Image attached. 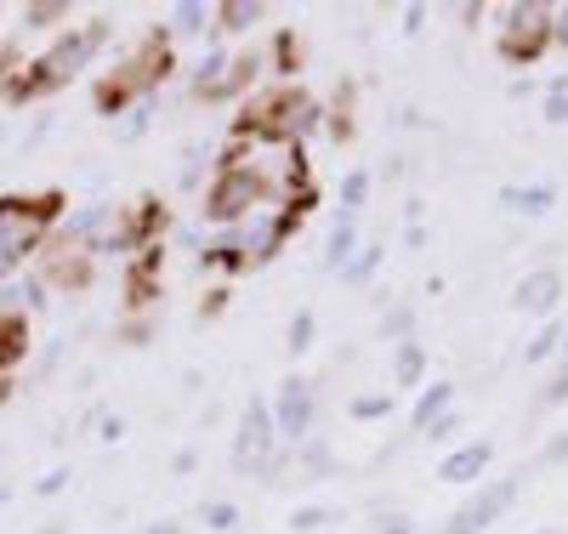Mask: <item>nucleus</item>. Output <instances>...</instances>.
Here are the masks:
<instances>
[{
  "instance_id": "44",
  "label": "nucleus",
  "mask_w": 568,
  "mask_h": 534,
  "mask_svg": "<svg viewBox=\"0 0 568 534\" xmlns=\"http://www.w3.org/2000/svg\"><path fill=\"white\" fill-rule=\"evenodd\" d=\"M98 439H103V444H120V439H125V421H120V415H103V432H98Z\"/></svg>"
},
{
  "instance_id": "36",
  "label": "nucleus",
  "mask_w": 568,
  "mask_h": 534,
  "mask_svg": "<svg viewBox=\"0 0 568 534\" xmlns=\"http://www.w3.org/2000/svg\"><path fill=\"white\" fill-rule=\"evenodd\" d=\"M369 534H420V523H415L409 512H382Z\"/></svg>"
},
{
  "instance_id": "41",
  "label": "nucleus",
  "mask_w": 568,
  "mask_h": 534,
  "mask_svg": "<svg viewBox=\"0 0 568 534\" xmlns=\"http://www.w3.org/2000/svg\"><path fill=\"white\" fill-rule=\"evenodd\" d=\"M171 472H176V477L200 472V450H176V455H171Z\"/></svg>"
},
{
  "instance_id": "26",
  "label": "nucleus",
  "mask_w": 568,
  "mask_h": 534,
  "mask_svg": "<svg viewBox=\"0 0 568 534\" xmlns=\"http://www.w3.org/2000/svg\"><path fill=\"white\" fill-rule=\"evenodd\" d=\"M267 18L262 0H216V34H256Z\"/></svg>"
},
{
  "instance_id": "35",
  "label": "nucleus",
  "mask_w": 568,
  "mask_h": 534,
  "mask_svg": "<svg viewBox=\"0 0 568 534\" xmlns=\"http://www.w3.org/2000/svg\"><path fill=\"white\" fill-rule=\"evenodd\" d=\"M149 125H154V103H136V109H125L114 120V137L120 142H136V137H149Z\"/></svg>"
},
{
  "instance_id": "12",
  "label": "nucleus",
  "mask_w": 568,
  "mask_h": 534,
  "mask_svg": "<svg viewBox=\"0 0 568 534\" xmlns=\"http://www.w3.org/2000/svg\"><path fill=\"white\" fill-rule=\"evenodd\" d=\"M495 205H500L506 216L540 222V216H551V211H557V182H546V177H529V182H500V188H495Z\"/></svg>"
},
{
  "instance_id": "48",
  "label": "nucleus",
  "mask_w": 568,
  "mask_h": 534,
  "mask_svg": "<svg viewBox=\"0 0 568 534\" xmlns=\"http://www.w3.org/2000/svg\"><path fill=\"white\" fill-rule=\"evenodd\" d=\"M398 131H420V109H398Z\"/></svg>"
},
{
  "instance_id": "47",
  "label": "nucleus",
  "mask_w": 568,
  "mask_h": 534,
  "mask_svg": "<svg viewBox=\"0 0 568 534\" xmlns=\"http://www.w3.org/2000/svg\"><path fill=\"white\" fill-rule=\"evenodd\" d=\"M136 534H182V523L176 517H160V523H142Z\"/></svg>"
},
{
  "instance_id": "27",
  "label": "nucleus",
  "mask_w": 568,
  "mask_h": 534,
  "mask_svg": "<svg viewBox=\"0 0 568 534\" xmlns=\"http://www.w3.org/2000/svg\"><path fill=\"white\" fill-rule=\"evenodd\" d=\"M18 18H23V29H29V34H45V29H69L74 7H69V0H29V7H23Z\"/></svg>"
},
{
  "instance_id": "31",
  "label": "nucleus",
  "mask_w": 568,
  "mask_h": 534,
  "mask_svg": "<svg viewBox=\"0 0 568 534\" xmlns=\"http://www.w3.org/2000/svg\"><path fill=\"white\" fill-rule=\"evenodd\" d=\"M205 171H216V165H211V149H205V142H187V149H182V171H176V188L194 193V188L205 182Z\"/></svg>"
},
{
  "instance_id": "6",
  "label": "nucleus",
  "mask_w": 568,
  "mask_h": 534,
  "mask_svg": "<svg viewBox=\"0 0 568 534\" xmlns=\"http://www.w3.org/2000/svg\"><path fill=\"white\" fill-rule=\"evenodd\" d=\"M495 52L506 69H535L551 58V7L546 0H511V7H500Z\"/></svg>"
},
{
  "instance_id": "4",
  "label": "nucleus",
  "mask_w": 568,
  "mask_h": 534,
  "mask_svg": "<svg viewBox=\"0 0 568 534\" xmlns=\"http://www.w3.org/2000/svg\"><path fill=\"white\" fill-rule=\"evenodd\" d=\"M58 193H0V279H12L45 245V233H58Z\"/></svg>"
},
{
  "instance_id": "25",
  "label": "nucleus",
  "mask_w": 568,
  "mask_h": 534,
  "mask_svg": "<svg viewBox=\"0 0 568 534\" xmlns=\"http://www.w3.org/2000/svg\"><path fill=\"white\" fill-rule=\"evenodd\" d=\"M382 262H387V239H375V233H369L364 245H358V256L342 268V284H347V290H369L375 273H382Z\"/></svg>"
},
{
  "instance_id": "39",
  "label": "nucleus",
  "mask_w": 568,
  "mask_h": 534,
  "mask_svg": "<svg viewBox=\"0 0 568 534\" xmlns=\"http://www.w3.org/2000/svg\"><path fill=\"white\" fill-rule=\"evenodd\" d=\"M551 52H568V0L551 7Z\"/></svg>"
},
{
  "instance_id": "30",
  "label": "nucleus",
  "mask_w": 568,
  "mask_h": 534,
  "mask_svg": "<svg viewBox=\"0 0 568 534\" xmlns=\"http://www.w3.org/2000/svg\"><path fill=\"white\" fill-rule=\"evenodd\" d=\"M540 120L546 125H568V74H551L540 85Z\"/></svg>"
},
{
  "instance_id": "7",
  "label": "nucleus",
  "mask_w": 568,
  "mask_h": 534,
  "mask_svg": "<svg viewBox=\"0 0 568 534\" xmlns=\"http://www.w3.org/2000/svg\"><path fill=\"white\" fill-rule=\"evenodd\" d=\"M524 490H529V472L484 477L478 490H466V495H460V506L444 517V528H438V534H489L495 523H506V517H511V506L524 501Z\"/></svg>"
},
{
  "instance_id": "49",
  "label": "nucleus",
  "mask_w": 568,
  "mask_h": 534,
  "mask_svg": "<svg viewBox=\"0 0 568 534\" xmlns=\"http://www.w3.org/2000/svg\"><path fill=\"white\" fill-rule=\"evenodd\" d=\"M529 534H568V528H557V523H540V528H529Z\"/></svg>"
},
{
  "instance_id": "40",
  "label": "nucleus",
  "mask_w": 568,
  "mask_h": 534,
  "mask_svg": "<svg viewBox=\"0 0 568 534\" xmlns=\"http://www.w3.org/2000/svg\"><path fill=\"white\" fill-rule=\"evenodd\" d=\"M222 313H227V284H216L211 302H200V319H222Z\"/></svg>"
},
{
  "instance_id": "19",
  "label": "nucleus",
  "mask_w": 568,
  "mask_h": 534,
  "mask_svg": "<svg viewBox=\"0 0 568 534\" xmlns=\"http://www.w3.org/2000/svg\"><path fill=\"white\" fill-rule=\"evenodd\" d=\"M562 342H568V319H546L535 324V335L524 342V370H546L562 359Z\"/></svg>"
},
{
  "instance_id": "34",
  "label": "nucleus",
  "mask_w": 568,
  "mask_h": 534,
  "mask_svg": "<svg viewBox=\"0 0 568 534\" xmlns=\"http://www.w3.org/2000/svg\"><path fill=\"white\" fill-rule=\"evenodd\" d=\"M568 404V342H562V359L551 364V381L540 386V410H562Z\"/></svg>"
},
{
  "instance_id": "15",
  "label": "nucleus",
  "mask_w": 568,
  "mask_h": 534,
  "mask_svg": "<svg viewBox=\"0 0 568 534\" xmlns=\"http://www.w3.org/2000/svg\"><path fill=\"white\" fill-rule=\"evenodd\" d=\"M364 222L358 216H329V233H324V251H318V268L324 273H336L342 279V268L358 256V245H364Z\"/></svg>"
},
{
  "instance_id": "43",
  "label": "nucleus",
  "mask_w": 568,
  "mask_h": 534,
  "mask_svg": "<svg viewBox=\"0 0 568 534\" xmlns=\"http://www.w3.org/2000/svg\"><path fill=\"white\" fill-rule=\"evenodd\" d=\"M426 239H433V233H426V222L404 228V251H426Z\"/></svg>"
},
{
  "instance_id": "38",
  "label": "nucleus",
  "mask_w": 568,
  "mask_h": 534,
  "mask_svg": "<svg viewBox=\"0 0 568 534\" xmlns=\"http://www.w3.org/2000/svg\"><path fill=\"white\" fill-rule=\"evenodd\" d=\"M63 490H69V466H52V472L34 483V495H40V501H52V495H63Z\"/></svg>"
},
{
  "instance_id": "13",
  "label": "nucleus",
  "mask_w": 568,
  "mask_h": 534,
  "mask_svg": "<svg viewBox=\"0 0 568 534\" xmlns=\"http://www.w3.org/2000/svg\"><path fill=\"white\" fill-rule=\"evenodd\" d=\"M426 381H433V347H426L420 335L387 347V393H420Z\"/></svg>"
},
{
  "instance_id": "22",
  "label": "nucleus",
  "mask_w": 568,
  "mask_h": 534,
  "mask_svg": "<svg viewBox=\"0 0 568 534\" xmlns=\"http://www.w3.org/2000/svg\"><path fill=\"white\" fill-rule=\"evenodd\" d=\"M291 466H296L307 483H324L329 472H336V444H329L324 432H313L307 444H296V450H291Z\"/></svg>"
},
{
  "instance_id": "21",
  "label": "nucleus",
  "mask_w": 568,
  "mask_h": 534,
  "mask_svg": "<svg viewBox=\"0 0 568 534\" xmlns=\"http://www.w3.org/2000/svg\"><path fill=\"white\" fill-rule=\"evenodd\" d=\"M171 23V34H187V40H205V34H216V0H176V7L165 12Z\"/></svg>"
},
{
  "instance_id": "20",
  "label": "nucleus",
  "mask_w": 568,
  "mask_h": 534,
  "mask_svg": "<svg viewBox=\"0 0 568 534\" xmlns=\"http://www.w3.org/2000/svg\"><path fill=\"white\" fill-rule=\"evenodd\" d=\"M369 193H375V171H369V165H347L342 182H336V216H358V222H364Z\"/></svg>"
},
{
  "instance_id": "23",
  "label": "nucleus",
  "mask_w": 568,
  "mask_h": 534,
  "mask_svg": "<svg viewBox=\"0 0 568 534\" xmlns=\"http://www.w3.org/2000/svg\"><path fill=\"white\" fill-rule=\"evenodd\" d=\"M393 415H398V393H387V386H369V393L347 399V421L358 426H387Z\"/></svg>"
},
{
  "instance_id": "37",
  "label": "nucleus",
  "mask_w": 568,
  "mask_h": 534,
  "mask_svg": "<svg viewBox=\"0 0 568 534\" xmlns=\"http://www.w3.org/2000/svg\"><path fill=\"white\" fill-rule=\"evenodd\" d=\"M540 466H568V426L551 432V439L540 444Z\"/></svg>"
},
{
  "instance_id": "18",
  "label": "nucleus",
  "mask_w": 568,
  "mask_h": 534,
  "mask_svg": "<svg viewBox=\"0 0 568 534\" xmlns=\"http://www.w3.org/2000/svg\"><path fill=\"white\" fill-rule=\"evenodd\" d=\"M375 335H382L387 347H398V342H415V335H420V308H415V302H404V296L382 302V319H375Z\"/></svg>"
},
{
  "instance_id": "45",
  "label": "nucleus",
  "mask_w": 568,
  "mask_h": 534,
  "mask_svg": "<svg viewBox=\"0 0 568 534\" xmlns=\"http://www.w3.org/2000/svg\"><path fill=\"white\" fill-rule=\"evenodd\" d=\"M404 34H420L426 29V7H404V23H398Z\"/></svg>"
},
{
  "instance_id": "10",
  "label": "nucleus",
  "mask_w": 568,
  "mask_h": 534,
  "mask_svg": "<svg viewBox=\"0 0 568 534\" xmlns=\"http://www.w3.org/2000/svg\"><path fill=\"white\" fill-rule=\"evenodd\" d=\"M562 296H568V279H562V268H551V262L529 268L524 279L511 284V308L524 313V319H535V324L562 319V313H557V308H562Z\"/></svg>"
},
{
  "instance_id": "28",
  "label": "nucleus",
  "mask_w": 568,
  "mask_h": 534,
  "mask_svg": "<svg viewBox=\"0 0 568 534\" xmlns=\"http://www.w3.org/2000/svg\"><path fill=\"white\" fill-rule=\"evenodd\" d=\"M313 347H318V313H313V308H296L291 324H284V353H291V359H307Z\"/></svg>"
},
{
  "instance_id": "42",
  "label": "nucleus",
  "mask_w": 568,
  "mask_h": 534,
  "mask_svg": "<svg viewBox=\"0 0 568 534\" xmlns=\"http://www.w3.org/2000/svg\"><path fill=\"white\" fill-rule=\"evenodd\" d=\"M415 222H426V200H420V193L404 200V228H415Z\"/></svg>"
},
{
  "instance_id": "46",
  "label": "nucleus",
  "mask_w": 568,
  "mask_h": 534,
  "mask_svg": "<svg viewBox=\"0 0 568 534\" xmlns=\"http://www.w3.org/2000/svg\"><path fill=\"white\" fill-rule=\"evenodd\" d=\"M535 91H540V80H535V74H517V80L506 85V97H535Z\"/></svg>"
},
{
  "instance_id": "1",
  "label": "nucleus",
  "mask_w": 568,
  "mask_h": 534,
  "mask_svg": "<svg viewBox=\"0 0 568 534\" xmlns=\"http://www.w3.org/2000/svg\"><path fill=\"white\" fill-rule=\"evenodd\" d=\"M109 46H114V23H109V18L69 23L34 63H23V74H18V69H0V97H7V103H34V97H52V91H63L69 80H80L85 69H98Z\"/></svg>"
},
{
  "instance_id": "9",
  "label": "nucleus",
  "mask_w": 568,
  "mask_h": 534,
  "mask_svg": "<svg viewBox=\"0 0 568 534\" xmlns=\"http://www.w3.org/2000/svg\"><path fill=\"white\" fill-rule=\"evenodd\" d=\"M233 233H240L245 268H267V262H278V256H284V245H291V239L302 233V216H296L291 205H262L251 222H240Z\"/></svg>"
},
{
  "instance_id": "16",
  "label": "nucleus",
  "mask_w": 568,
  "mask_h": 534,
  "mask_svg": "<svg viewBox=\"0 0 568 534\" xmlns=\"http://www.w3.org/2000/svg\"><path fill=\"white\" fill-rule=\"evenodd\" d=\"M455 404H460V386H455L449 375H433V381H426L420 393L409 399V432H415V439H420V432L433 426L438 415H449Z\"/></svg>"
},
{
  "instance_id": "2",
  "label": "nucleus",
  "mask_w": 568,
  "mask_h": 534,
  "mask_svg": "<svg viewBox=\"0 0 568 534\" xmlns=\"http://www.w3.org/2000/svg\"><path fill=\"white\" fill-rule=\"evenodd\" d=\"M262 205H284V193H278V182L267 177V160H256L245 142H240V149H227V160H216V171H211V182H205L200 216H205L211 233H222V228L251 222Z\"/></svg>"
},
{
  "instance_id": "8",
  "label": "nucleus",
  "mask_w": 568,
  "mask_h": 534,
  "mask_svg": "<svg viewBox=\"0 0 568 534\" xmlns=\"http://www.w3.org/2000/svg\"><path fill=\"white\" fill-rule=\"evenodd\" d=\"M267 404H273V426H278V444H284V450L307 444L313 432H318L324 399H318V381H313V375H302V370L278 375L273 393H267Z\"/></svg>"
},
{
  "instance_id": "14",
  "label": "nucleus",
  "mask_w": 568,
  "mask_h": 534,
  "mask_svg": "<svg viewBox=\"0 0 568 534\" xmlns=\"http://www.w3.org/2000/svg\"><path fill=\"white\" fill-rule=\"evenodd\" d=\"M227 69H233V52H227V40H211L205 52L187 63V91L205 97V103H216L222 85H227Z\"/></svg>"
},
{
  "instance_id": "5",
  "label": "nucleus",
  "mask_w": 568,
  "mask_h": 534,
  "mask_svg": "<svg viewBox=\"0 0 568 534\" xmlns=\"http://www.w3.org/2000/svg\"><path fill=\"white\" fill-rule=\"evenodd\" d=\"M233 472L240 477H262V483H278V472L291 466V450L278 444V426H273V404L267 399H251L240 410V426H233Z\"/></svg>"
},
{
  "instance_id": "24",
  "label": "nucleus",
  "mask_w": 568,
  "mask_h": 534,
  "mask_svg": "<svg viewBox=\"0 0 568 534\" xmlns=\"http://www.w3.org/2000/svg\"><path fill=\"white\" fill-rule=\"evenodd\" d=\"M29 353V324H23V313L18 308H0V386H7V375H12V364Z\"/></svg>"
},
{
  "instance_id": "11",
  "label": "nucleus",
  "mask_w": 568,
  "mask_h": 534,
  "mask_svg": "<svg viewBox=\"0 0 568 534\" xmlns=\"http://www.w3.org/2000/svg\"><path fill=\"white\" fill-rule=\"evenodd\" d=\"M489 472H495V439H466L438 455V483H449V490H478Z\"/></svg>"
},
{
  "instance_id": "3",
  "label": "nucleus",
  "mask_w": 568,
  "mask_h": 534,
  "mask_svg": "<svg viewBox=\"0 0 568 534\" xmlns=\"http://www.w3.org/2000/svg\"><path fill=\"white\" fill-rule=\"evenodd\" d=\"M171 69H176V58H171V29H149V34H142L131 52H125V63L98 80V114L120 120V114L136 109V103H154V91L171 80Z\"/></svg>"
},
{
  "instance_id": "33",
  "label": "nucleus",
  "mask_w": 568,
  "mask_h": 534,
  "mask_svg": "<svg viewBox=\"0 0 568 534\" xmlns=\"http://www.w3.org/2000/svg\"><path fill=\"white\" fill-rule=\"evenodd\" d=\"M200 523H205L211 534H233V528L245 523V512H240V501H222V495H216V501L200 506Z\"/></svg>"
},
{
  "instance_id": "17",
  "label": "nucleus",
  "mask_w": 568,
  "mask_h": 534,
  "mask_svg": "<svg viewBox=\"0 0 568 534\" xmlns=\"http://www.w3.org/2000/svg\"><path fill=\"white\" fill-rule=\"evenodd\" d=\"M200 273H222V279H233V273H251V268H245V251H240V233H233V228H222V233H205Z\"/></svg>"
},
{
  "instance_id": "32",
  "label": "nucleus",
  "mask_w": 568,
  "mask_h": 534,
  "mask_svg": "<svg viewBox=\"0 0 568 534\" xmlns=\"http://www.w3.org/2000/svg\"><path fill=\"white\" fill-rule=\"evenodd\" d=\"M420 439H426V444H444V450H455V444H466V410L455 404L449 415H438L433 426H426V432H420Z\"/></svg>"
},
{
  "instance_id": "29",
  "label": "nucleus",
  "mask_w": 568,
  "mask_h": 534,
  "mask_svg": "<svg viewBox=\"0 0 568 534\" xmlns=\"http://www.w3.org/2000/svg\"><path fill=\"white\" fill-rule=\"evenodd\" d=\"M342 512L336 506H324V501H302L291 506V534H324V528H336Z\"/></svg>"
}]
</instances>
